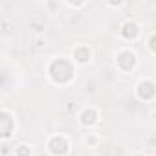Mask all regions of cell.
Segmentation results:
<instances>
[{"mask_svg":"<svg viewBox=\"0 0 156 156\" xmlns=\"http://www.w3.org/2000/svg\"><path fill=\"white\" fill-rule=\"evenodd\" d=\"M50 149H51L53 154H59V156H61V154H66V152H68V141H66V138H62V136L51 138Z\"/></svg>","mask_w":156,"mask_h":156,"instance_id":"7a4b0ae2","label":"cell"},{"mask_svg":"<svg viewBox=\"0 0 156 156\" xmlns=\"http://www.w3.org/2000/svg\"><path fill=\"white\" fill-rule=\"evenodd\" d=\"M50 77L55 83H68L73 77V66L66 59H55L50 64Z\"/></svg>","mask_w":156,"mask_h":156,"instance_id":"6da1fadb","label":"cell"},{"mask_svg":"<svg viewBox=\"0 0 156 156\" xmlns=\"http://www.w3.org/2000/svg\"><path fill=\"white\" fill-rule=\"evenodd\" d=\"M138 33H140V30H138V24L136 22H125L123 28H121V35L125 39H136Z\"/></svg>","mask_w":156,"mask_h":156,"instance_id":"5b68a950","label":"cell"},{"mask_svg":"<svg viewBox=\"0 0 156 156\" xmlns=\"http://www.w3.org/2000/svg\"><path fill=\"white\" fill-rule=\"evenodd\" d=\"M149 44H151V48L156 51V35H152V37L149 39Z\"/></svg>","mask_w":156,"mask_h":156,"instance_id":"30bf717a","label":"cell"},{"mask_svg":"<svg viewBox=\"0 0 156 156\" xmlns=\"http://www.w3.org/2000/svg\"><path fill=\"white\" fill-rule=\"evenodd\" d=\"M17 156H30V147L28 145H20L17 149Z\"/></svg>","mask_w":156,"mask_h":156,"instance_id":"9c48e42d","label":"cell"},{"mask_svg":"<svg viewBox=\"0 0 156 156\" xmlns=\"http://www.w3.org/2000/svg\"><path fill=\"white\" fill-rule=\"evenodd\" d=\"M0 121H2V136L8 138L11 134V129H13V121H11L9 114L8 112H2V114H0Z\"/></svg>","mask_w":156,"mask_h":156,"instance_id":"8992f818","label":"cell"},{"mask_svg":"<svg viewBox=\"0 0 156 156\" xmlns=\"http://www.w3.org/2000/svg\"><path fill=\"white\" fill-rule=\"evenodd\" d=\"M96 121H98V112L94 108H88L81 114V123L83 125H94Z\"/></svg>","mask_w":156,"mask_h":156,"instance_id":"52a82bcc","label":"cell"},{"mask_svg":"<svg viewBox=\"0 0 156 156\" xmlns=\"http://www.w3.org/2000/svg\"><path fill=\"white\" fill-rule=\"evenodd\" d=\"M75 59L79 61V62H87V61L90 59V50H88V48H85V46L77 48V50H75Z\"/></svg>","mask_w":156,"mask_h":156,"instance_id":"ba28073f","label":"cell"},{"mask_svg":"<svg viewBox=\"0 0 156 156\" xmlns=\"http://www.w3.org/2000/svg\"><path fill=\"white\" fill-rule=\"evenodd\" d=\"M156 94V88H154V83L152 81H141L138 85V96L141 99H152Z\"/></svg>","mask_w":156,"mask_h":156,"instance_id":"277c9868","label":"cell"},{"mask_svg":"<svg viewBox=\"0 0 156 156\" xmlns=\"http://www.w3.org/2000/svg\"><path fill=\"white\" fill-rule=\"evenodd\" d=\"M118 64L121 70H132L134 64H136V57L132 51H121L118 55Z\"/></svg>","mask_w":156,"mask_h":156,"instance_id":"3957f363","label":"cell"}]
</instances>
